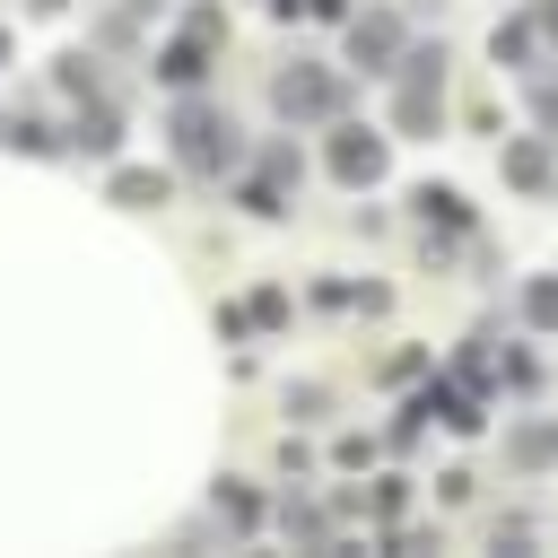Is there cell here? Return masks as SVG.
Wrapping results in <instances>:
<instances>
[{"label":"cell","instance_id":"obj_1","mask_svg":"<svg viewBox=\"0 0 558 558\" xmlns=\"http://www.w3.org/2000/svg\"><path fill=\"white\" fill-rule=\"evenodd\" d=\"M174 166H183V174H227V166H235V122H227L218 105L183 96V105H174Z\"/></svg>","mask_w":558,"mask_h":558},{"label":"cell","instance_id":"obj_2","mask_svg":"<svg viewBox=\"0 0 558 558\" xmlns=\"http://www.w3.org/2000/svg\"><path fill=\"white\" fill-rule=\"evenodd\" d=\"M270 105H279V122H323V113L340 105V70H323V61H288V70L270 78Z\"/></svg>","mask_w":558,"mask_h":558},{"label":"cell","instance_id":"obj_3","mask_svg":"<svg viewBox=\"0 0 558 558\" xmlns=\"http://www.w3.org/2000/svg\"><path fill=\"white\" fill-rule=\"evenodd\" d=\"M323 157H331V174H340V183H375V174H384V140H375V131H357V122H340Z\"/></svg>","mask_w":558,"mask_h":558},{"label":"cell","instance_id":"obj_4","mask_svg":"<svg viewBox=\"0 0 558 558\" xmlns=\"http://www.w3.org/2000/svg\"><path fill=\"white\" fill-rule=\"evenodd\" d=\"M349 61H357V70H392V61H401V17H384V9L357 17V26H349Z\"/></svg>","mask_w":558,"mask_h":558},{"label":"cell","instance_id":"obj_5","mask_svg":"<svg viewBox=\"0 0 558 558\" xmlns=\"http://www.w3.org/2000/svg\"><path fill=\"white\" fill-rule=\"evenodd\" d=\"M506 183H514V192H549V183H558L549 140H514V148H506Z\"/></svg>","mask_w":558,"mask_h":558},{"label":"cell","instance_id":"obj_6","mask_svg":"<svg viewBox=\"0 0 558 558\" xmlns=\"http://www.w3.org/2000/svg\"><path fill=\"white\" fill-rule=\"evenodd\" d=\"M392 122H401V131H418V140H427V131H436V122H445V105H436V87H427V78H410V87H401V105H392Z\"/></svg>","mask_w":558,"mask_h":558},{"label":"cell","instance_id":"obj_7","mask_svg":"<svg viewBox=\"0 0 558 558\" xmlns=\"http://www.w3.org/2000/svg\"><path fill=\"white\" fill-rule=\"evenodd\" d=\"M201 44H218V35H201V26H192L183 44H166V61H157V70H166L174 87H192V78H201Z\"/></svg>","mask_w":558,"mask_h":558},{"label":"cell","instance_id":"obj_8","mask_svg":"<svg viewBox=\"0 0 558 558\" xmlns=\"http://www.w3.org/2000/svg\"><path fill=\"white\" fill-rule=\"evenodd\" d=\"M113 201H131V209H157V201H166V174H113Z\"/></svg>","mask_w":558,"mask_h":558},{"label":"cell","instance_id":"obj_9","mask_svg":"<svg viewBox=\"0 0 558 558\" xmlns=\"http://www.w3.org/2000/svg\"><path fill=\"white\" fill-rule=\"evenodd\" d=\"M418 218H436V227H462L471 209H462V192H445V183H427V192H418Z\"/></svg>","mask_w":558,"mask_h":558},{"label":"cell","instance_id":"obj_10","mask_svg":"<svg viewBox=\"0 0 558 558\" xmlns=\"http://www.w3.org/2000/svg\"><path fill=\"white\" fill-rule=\"evenodd\" d=\"M514 462H523V471L558 462V427H523V436H514Z\"/></svg>","mask_w":558,"mask_h":558},{"label":"cell","instance_id":"obj_11","mask_svg":"<svg viewBox=\"0 0 558 558\" xmlns=\"http://www.w3.org/2000/svg\"><path fill=\"white\" fill-rule=\"evenodd\" d=\"M218 506H227V523H253V514H262V497H253L244 480H218Z\"/></svg>","mask_w":558,"mask_h":558},{"label":"cell","instance_id":"obj_12","mask_svg":"<svg viewBox=\"0 0 558 558\" xmlns=\"http://www.w3.org/2000/svg\"><path fill=\"white\" fill-rule=\"evenodd\" d=\"M401 70H410V78H427V87H436V78H445V44H418V52H410V61H401Z\"/></svg>","mask_w":558,"mask_h":558},{"label":"cell","instance_id":"obj_13","mask_svg":"<svg viewBox=\"0 0 558 558\" xmlns=\"http://www.w3.org/2000/svg\"><path fill=\"white\" fill-rule=\"evenodd\" d=\"M78 148L105 157V148H113V113H87V122H78Z\"/></svg>","mask_w":558,"mask_h":558},{"label":"cell","instance_id":"obj_14","mask_svg":"<svg viewBox=\"0 0 558 558\" xmlns=\"http://www.w3.org/2000/svg\"><path fill=\"white\" fill-rule=\"evenodd\" d=\"M523 314H532V323L549 331V323H558V288H532V296H523Z\"/></svg>","mask_w":558,"mask_h":558},{"label":"cell","instance_id":"obj_15","mask_svg":"<svg viewBox=\"0 0 558 558\" xmlns=\"http://www.w3.org/2000/svg\"><path fill=\"white\" fill-rule=\"evenodd\" d=\"M532 105H541V122H549V131H558V87H549V78H541V87H532Z\"/></svg>","mask_w":558,"mask_h":558},{"label":"cell","instance_id":"obj_16","mask_svg":"<svg viewBox=\"0 0 558 558\" xmlns=\"http://www.w3.org/2000/svg\"><path fill=\"white\" fill-rule=\"evenodd\" d=\"M532 26H541V35L558 44V0H541V9H532Z\"/></svg>","mask_w":558,"mask_h":558},{"label":"cell","instance_id":"obj_17","mask_svg":"<svg viewBox=\"0 0 558 558\" xmlns=\"http://www.w3.org/2000/svg\"><path fill=\"white\" fill-rule=\"evenodd\" d=\"M0 61H9V35H0Z\"/></svg>","mask_w":558,"mask_h":558}]
</instances>
